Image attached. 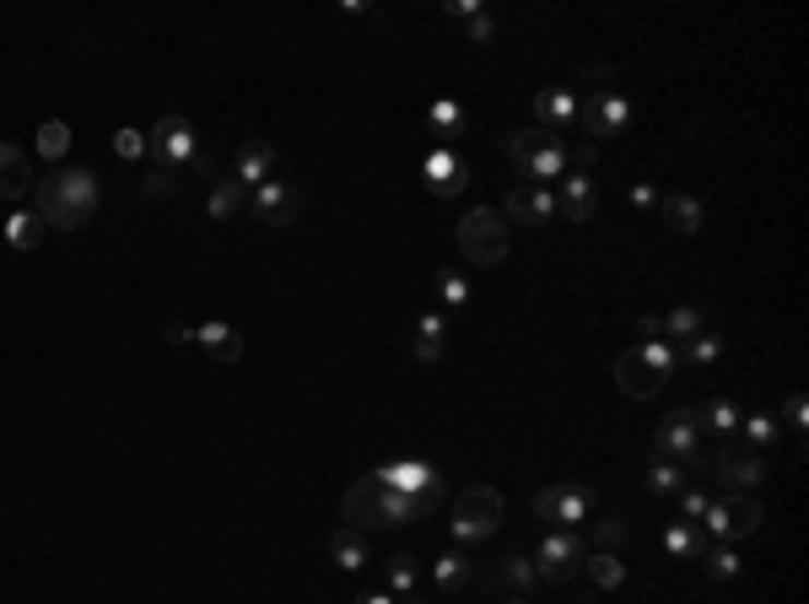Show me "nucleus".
<instances>
[{
	"label": "nucleus",
	"mask_w": 809,
	"mask_h": 604,
	"mask_svg": "<svg viewBox=\"0 0 809 604\" xmlns=\"http://www.w3.org/2000/svg\"><path fill=\"white\" fill-rule=\"evenodd\" d=\"M330 556H335V567H341V572H361V567L372 561V556H367V540H361L357 529H346V523L330 534Z\"/></svg>",
	"instance_id": "28"
},
{
	"label": "nucleus",
	"mask_w": 809,
	"mask_h": 604,
	"mask_svg": "<svg viewBox=\"0 0 809 604\" xmlns=\"http://www.w3.org/2000/svg\"><path fill=\"white\" fill-rule=\"evenodd\" d=\"M33 189H38V222L55 227V233L87 227L97 216V200H103V189H97V178L87 168H60L44 183H33Z\"/></svg>",
	"instance_id": "2"
},
{
	"label": "nucleus",
	"mask_w": 809,
	"mask_h": 604,
	"mask_svg": "<svg viewBox=\"0 0 809 604\" xmlns=\"http://www.w3.org/2000/svg\"><path fill=\"white\" fill-rule=\"evenodd\" d=\"M416 583H421V567L411 550H394L389 556V594L394 600H416Z\"/></svg>",
	"instance_id": "35"
},
{
	"label": "nucleus",
	"mask_w": 809,
	"mask_h": 604,
	"mask_svg": "<svg viewBox=\"0 0 809 604\" xmlns=\"http://www.w3.org/2000/svg\"><path fill=\"white\" fill-rule=\"evenodd\" d=\"M114 152H119L124 163H141V157H146V135H141V130H119V135H114Z\"/></svg>",
	"instance_id": "44"
},
{
	"label": "nucleus",
	"mask_w": 809,
	"mask_h": 604,
	"mask_svg": "<svg viewBox=\"0 0 809 604\" xmlns=\"http://www.w3.org/2000/svg\"><path fill=\"white\" fill-rule=\"evenodd\" d=\"M502 152L519 163V173H524L535 189H550V183H561V178L572 173L567 141H561V135H545V130H513V135L502 141Z\"/></svg>",
	"instance_id": "3"
},
{
	"label": "nucleus",
	"mask_w": 809,
	"mask_h": 604,
	"mask_svg": "<svg viewBox=\"0 0 809 604\" xmlns=\"http://www.w3.org/2000/svg\"><path fill=\"white\" fill-rule=\"evenodd\" d=\"M508 518V502L497 486H464L453 497V518H449V534L459 545H475V540H491Z\"/></svg>",
	"instance_id": "5"
},
{
	"label": "nucleus",
	"mask_w": 809,
	"mask_h": 604,
	"mask_svg": "<svg viewBox=\"0 0 809 604\" xmlns=\"http://www.w3.org/2000/svg\"><path fill=\"white\" fill-rule=\"evenodd\" d=\"M508 604H530V600H519V594H513V600H508Z\"/></svg>",
	"instance_id": "53"
},
{
	"label": "nucleus",
	"mask_w": 809,
	"mask_h": 604,
	"mask_svg": "<svg viewBox=\"0 0 809 604\" xmlns=\"http://www.w3.org/2000/svg\"><path fill=\"white\" fill-rule=\"evenodd\" d=\"M739 416H745V411H739V405H734V400H707V405H702V411H697V427L702 431H718V437H728V442H734V437H739Z\"/></svg>",
	"instance_id": "29"
},
{
	"label": "nucleus",
	"mask_w": 809,
	"mask_h": 604,
	"mask_svg": "<svg viewBox=\"0 0 809 604\" xmlns=\"http://www.w3.org/2000/svg\"><path fill=\"white\" fill-rule=\"evenodd\" d=\"M567 125H578V92L572 86H545L535 97V130L561 135Z\"/></svg>",
	"instance_id": "18"
},
{
	"label": "nucleus",
	"mask_w": 809,
	"mask_h": 604,
	"mask_svg": "<svg viewBox=\"0 0 809 604\" xmlns=\"http://www.w3.org/2000/svg\"><path fill=\"white\" fill-rule=\"evenodd\" d=\"M432 286H438V308H443V313H459V308L469 303V275L453 270V264H443V270L432 275Z\"/></svg>",
	"instance_id": "34"
},
{
	"label": "nucleus",
	"mask_w": 809,
	"mask_h": 604,
	"mask_svg": "<svg viewBox=\"0 0 809 604\" xmlns=\"http://www.w3.org/2000/svg\"><path fill=\"white\" fill-rule=\"evenodd\" d=\"M653 453L658 459H675L686 470H702V427H697V411H669L658 431H653Z\"/></svg>",
	"instance_id": "8"
},
{
	"label": "nucleus",
	"mask_w": 809,
	"mask_h": 604,
	"mask_svg": "<svg viewBox=\"0 0 809 604\" xmlns=\"http://www.w3.org/2000/svg\"><path fill=\"white\" fill-rule=\"evenodd\" d=\"M27 189H33V163H27V152L11 146V141H0V200H22Z\"/></svg>",
	"instance_id": "21"
},
{
	"label": "nucleus",
	"mask_w": 809,
	"mask_h": 604,
	"mask_svg": "<svg viewBox=\"0 0 809 604\" xmlns=\"http://www.w3.org/2000/svg\"><path fill=\"white\" fill-rule=\"evenodd\" d=\"M249 211L265 222V227H292L302 216V189L286 183V178H270L260 189H249Z\"/></svg>",
	"instance_id": "13"
},
{
	"label": "nucleus",
	"mask_w": 809,
	"mask_h": 604,
	"mask_svg": "<svg viewBox=\"0 0 809 604\" xmlns=\"http://www.w3.org/2000/svg\"><path fill=\"white\" fill-rule=\"evenodd\" d=\"M341 513H346V529L367 534V529H405V523L427 518L432 508H427V502H416V497H405V492H394V486L383 481V470H367L357 486L346 492Z\"/></svg>",
	"instance_id": "1"
},
{
	"label": "nucleus",
	"mask_w": 809,
	"mask_h": 604,
	"mask_svg": "<svg viewBox=\"0 0 809 604\" xmlns=\"http://www.w3.org/2000/svg\"><path fill=\"white\" fill-rule=\"evenodd\" d=\"M578 125H583V135H588V146L594 141H605V135H621L631 125V97L627 92H588L583 103H578Z\"/></svg>",
	"instance_id": "11"
},
{
	"label": "nucleus",
	"mask_w": 809,
	"mask_h": 604,
	"mask_svg": "<svg viewBox=\"0 0 809 604\" xmlns=\"http://www.w3.org/2000/svg\"><path fill=\"white\" fill-rule=\"evenodd\" d=\"M146 157L163 173H179L200 157V141H194V125L183 114H163L152 130H146Z\"/></svg>",
	"instance_id": "7"
},
{
	"label": "nucleus",
	"mask_w": 809,
	"mask_h": 604,
	"mask_svg": "<svg viewBox=\"0 0 809 604\" xmlns=\"http://www.w3.org/2000/svg\"><path fill=\"white\" fill-rule=\"evenodd\" d=\"M513 249V227L497 205H475L464 222H459V254L469 259L475 270H497Z\"/></svg>",
	"instance_id": "4"
},
{
	"label": "nucleus",
	"mask_w": 809,
	"mask_h": 604,
	"mask_svg": "<svg viewBox=\"0 0 809 604\" xmlns=\"http://www.w3.org/2000/svg\"><path fill=\"white\" fill-rule=\"evenodd\" d=\"M707 464H713V475H718L734 497H750V492L766 481V459H761V448H745L739 437H734V442H723Z\"/></svg>",
	"instance_id": "10"
},
{
	"label": "nucleus",
	"mask_w": 809,
	"mask_h": 604,
	"mask_svg": "<svg viewBox=\"0 0 809 604\" xmlns=\"http://www.w3.org/2000/svg\"><path fill=\"white\" fill-rule=\"evenodd\" d=\"M205 211H211L216 222H233V216L249 211V189H243L233 173H222V178H211V189H205Z\"/></svg>",
	"instance_id": "20"
},
{
	"label": "nucleus",
	"mask_w": 809,
	"mask_h": 604,
	"mask_svg": "<svg viewBox=\"0 0 809 604\" xmlns=\"http://www.w3.org/2000/svg\"><path fill=\"white\" fill-rule=\"evenodd\" d=\"M658 211H664L669 233H702V222H707V211H702V200H697V194H664V200H658Z\"/></svg>",
	"instance_id": "25"
},
{
	"label": "nucleus",
	"mask_w": 809,
	"mask_h": 604,
	"mask_svg": "<svg viewBox=\"0 0 809 604\" xmlns=\"http://www.w3.org/2000/svg\"><path fill=\"white\" fill-rule=\"evenodd\" d=\"M432 589H438L443 600H459V594L469 589V561H464V550H443V556L432 561Z\"/></svg>",
	"instance_id": "24"
},
{
	"label": "nucleus",
	"mask_w": 809,
	"mask_h": 604,
	"mask_svg": "<svg viewBox=\"0 0 809 604\" xmlns=\"http://www.w3.org/2000/svg\"><path fill=\"white\" fill-rule=\"evenodd\" d=\"M38 238H44V222H38V211H16V216H5V244H11L16 254H27Z\"/></svg>",
	"instance_id": "36"
},
{
	"label": "nucleus",
	"mask_w": 809,
	"mask_h": 604,
	"mask_svg": "<svg viewBox=\"0 0 809 604\" xmlns=\"http://www.w3.org/2000/svg\"><path fill=\"white\" fill-rule=\"evenodd\" d=\"M610 378H616V389H621L627 400H653V394H664V389H669V378H658L637 345L621 351V356L610 362Z\"/></svg>",
	"instance_id": "15"
},
{
	"label": "nucleus",
	"mask_w": 809,
	"mask_h": 604,
	"mask_svg": "<svg viewBox=\"0 0 809 604\" xmlns=\"http://www.w3.org/2000/svg\"><path fill=\"white\" fill-rule=\"evenodd\" d=\"M637 335L642 341H664V313H642L637 319Z\"/></svg>",
	"instance_id": "46"
},
{
	"label": "nucleus",
	"mask_w": 809,
	"mask_h": 604,
	"mask_svg": "<svg viewBox=\"0 0 809 604\" xmlns=\"http://www.w3.org/2000/svg\"><path fill=\"white\" fill-rule=\"evenodd\" d=\"M702 567H707V578H718V583L739 578V556H734V545H723V540H713V545H707Z\"/></svg>",
	"instance_id": "40"
},
{
	"label": "nucleus",
	"mask_w": 809,
	"mask_h": 604,
	"mask_svg": "<svg viewBox=\"0 0 809 604\" xmlns=\"http://www.w3.org/2000/svg\"><path fill=\"white\" fill-rule=\"evenodd\" d=\"M637 351L647 356V367H653L658 378H669V383H675V372H680V345H675V341H642Z\"/></svg>",
	"instance_id": "39"
},
{
	"label": "nucleus",
	"mask_w": 809,
	"mask_h": 604,
	"mask_svg": "<svg viewBox=\"0 0 809 604\" xmlns=\"http://www.w3.org/2000/svg\"><path fill=\"white\" fill-rule=\"evenodd\" d=\"M805 422H809V405H805V394H794V400H788V427L805 431Z\"/></svg>",
	"instance_id": "49"
},
{
	"label": "nucleus",
	"mask_w": 809,
	"mask_h": 604,
	"mask_svg": "<svg viewBox=\"0 0 809 604\" xmlns=\"http://www.w3.org/2000/svg\"><path fill=\"white\" fill-rule=\"evenodd\" d=\"M707 534H702V523H686V518H675L669 529H664V550L675 556V561H702L707 556Z\"/></svg>",
	"instance_id": "23"
},
{
	"label": "nucleus",
	"mask_w": 809,
	"mask_h": 604,
	"mask_svg": "<svg viewBox=\"0 0 809 604\" xmlns=\"http://www.w3.org/2000/svg\"><path fill=\"white\" fill-rule=\"evenodd\" d=\"M233 178H238L243 189L270 183V178H275V146H270V141H243L238 157H233Z\"/></svg>",
	"instance_id": "19"
},
{
	"label": "nucleus",
	"mask_w": 809,
	"mask_h": 604,
	"mask_svg": "<svg viewBox=\"0 0 809 604\" xmlns=\"http://www.w3.org/2000/svg\"><path fill=\"white\" fill-rule=\"evenodd\" d=\"M583 556H588V545H583L572 529H556V534H545V545L535 550L539 583H572V578L583 572Z\"/></svg>",
	"instance_id": "12"
},
{
	"label": "nucleus",
	"mask_w": 809,
	"mask_h": 604,
	"mask_svg": "<svg viewBox=\"0 0 809 604\" xmlns=\"http://www.w3.org/2000/svg\"><path fill=\"white\" fill-rule=\"evenodd\" d=\"M66 152H71V130H66L60 119H49V125L38 130V157H44V163H60Z\"/></svg>",
	"instance_id": "41"
},
{
	"label": "nucleus",
	"mask_w": 809,
	"mask_h": 604,
	"mask_svg": "<svg viewBox=\"0 0 809 604\" xmlns=\"http://www.w3.org/2000/svg\"><path fill=\"white\" fill-rule=\"evenodd\" d=\"M594 211H599V183H594L588 173H567L561 189H556V216H567V222H588Z\"/></svg>",
	"instance_id": "17"
},
{
	"label": "nucleus",
	"mask_w": 809,
	"mask_h": 604,
	"mask_svg": "<svg viewBox=\"0 0 809 604\" xmlns=\"http://www.w3.org/2000/svg\"><path fill=\"white\" fill-rule=\"evenodd\" d=\"M146 194H152V200H168V194H174V173H152V178H146Z\"/></svg>",
	"instance_id": "47"
},
{
	"label": "nucleus",
	"mask_w": 809,
	"mask_h": 604,
	"mask_svg": "<svg viewBox=\"0 0 809 604\" xmlns=\"http://www.w3.org/2000/svg\"><path fill=\"white\" fill-rule=\"evenodd\" d=\"M502 216H508V227H513V222H519V227H545V222L556 216V189L513 183L508 200H502Z\"/></svg>",
	"instance_id": "16"
},
{
	"label": "nucleus",
	"mask_w": 809,
	"mask_h": 604,
	"mask_svg": "<svg viewBox=\"0 0 809 604\" xmlns=\"http://www.w3.org/2000/svg\"><path fill=\"white\" fill-rule=\"evenodd\" d=\"M464 33H469V44H491V38H497V22H491V11H475V16L464 22Z\"/></svg>",
	"instance_id": "45"
},
{
	"label": "nucleus",
	"mask_w": 809,
	"mask_h": 604,
	"mask_svg": "<svg viewBox=\"0 0 809 604\" xmlns=\"http://www.w3.org/2000/svg\"><path fill=\"white\" fill-rule=\"evenodd\" d=\"M588 523H594V545H599V550H616V556H621V545L631 540L627 523H621V518H588Z\"/></svg>",
	"instance_id": "42"
},
{
	"label": "nucleus",
	"mask_w": 809,
	"mask_h": 604,
	"mask_svg": "<svg viewBox=\"0 0 809 604\" xmlns=\"http://www.w3.org/2000/svg\"><path fill=\"white\" fill-rule=\"evenodd\" d=\"M594 502H599V497H594L588 481H561V486L535 492V518L550 523V529H578V523L594 518Z\"/></svg>",
	"instance_id": "6"
},
{
	"label": "nucleus",
	"mask_w": 809,
	"mask_h": 604,
	"mask_svg": "<svg viewBox=\"0 0 809 604\" xmlns=\"http://www.w3.org/2000/svg\"><path fill=\"white\" fill-rule=\"evenodd\" d=\"M357 604H394V594H367V600H357Z\"/></svg>",
	"instance_id": "52"
},
{
	"label": "nucleus",
	"mask_w": 809,
	"mask_h": 604,
	"mask_svg": "<svg viewBox=\"0 0 809 604\" xmlns=\"http://www.w3.org/2000/svg\"><path fill=\"white\" fill-rule=\"evenodd\" d=\"M583 572H588V583L605 589V594L627 583V561H621L616 550H594V556H583Z\"/></svg>",
	"instance_id": "30"
},
{
	"label": "nucleus",
	"mask_w": 809,
	"mask_h": 604,
	"mask_svg": "<svg viewBox=\"0 0 809 604\" xmlns=\"http://www.w3.org/2000/svg\"><path fill=\"white\" fill-rule=\"evenodd\" d=\"M491 583H508V589H519V600H530V594L539 589V572H535L530 556H508V561L491 572Z\"/></svg>",
	"instance_id": "33"
},
{
	"label": "nucleus",
	"mask_w": 809,
	"mask_h": 604,
	"mask_svg": "<svg viewBox=\"0 0 809 604\" xmlns=\"http://www.w3.org/2000/svg\"><path fill=\"white\" fill-rule=\"evenodd\" d=\"M449 11H453V16H464V22H469V16H475V11H486V5H480V0H449Z\"/></svg>",
	"instance_id": "50"
},
{
	"label": "nucleus",
	"mask_w": 809,
	"mask_h": 604,
	"mask_svg": "<svg viewBox=\"0 0 809 604\" xmlns=\"http://www.w3.org/2000/svg\"><path fill=\"white\" fill-rule=\"evenodd\" d=\"M707 502H713V497H707L702 486H686V492H680V518H686V523H702Z\"/></svg>",
	"instance_id": "43"
},
{
	"label": "nucleus",
	"mask_w": 809,
	"mask_h": 604,
	"mask_svg": "<svg viewBox=\"0 0 809 604\" xmlns=\"http://www.w3.org/2000/svg\"><path fill=\"white\" fill-rule=\"evenodd\" d=\"M718 356H723V335H713V330H702V335H691L680 345V367H713Z\"/></svg>",
	"instance_id": "37"
},
{
	"label": "nucleus",
	"mask_w": 809,
	"mask_h": 604,
	"mask_svg": "<svg viewBox=\"0 0 809 604\" xmlns=\"http://www.w3.org/2000/svg\"><path fill=\"white\" fill-rule=\"evenodd\" d=\"M702 330H707V313H702L697 303H680V308H669V313H664V341L686 345L691 335H702Z\"/></svg>",
	"instance_id": "31"
},
{
	"label": "nucleus",
	"mask_w": 809,
	"mask_h": 604,
	"mask_svg": "<svg viewBox=\"0 0 809 604\" xmlns=\"http://www.w3.org/2000/svg\"><path fill=\"white\" fill-rule=\"evenodd\" d=\"M421 178H427V189H432L438 200H459V194L469 189V163H464L453 146H432L427 163H421Z\"/></svg>",
	"instance_id": "14"
},
{
	"label": "nucleus",
	"mask_w": 809,
	"mask_h": 604,
	"mask_svg": "<svg viewBox=\"0 0 809 604\" xmlns=\"http://www.w3.org/2000/svg\"><path fill=\"white\" fill-rule=\"evenodd\" d=\"M194 345H200L205 356H216V362H238V356H243V335H238L233 324H200V330H194Z\"/></svg>",
	"instance_id": "26"
},
{
	"label": "nucleus",
	"mask_w": 809,
	"mask_h": 604,
	"mask_svg": "<svg viewBox=\"0 0 809 604\" xmlns=\"http://www.w3.org/2000/svg\"><path fill=\"white\" fill-rule=\"evenodd\" d=\"M739 442H745V448H772V442H777V416H766V411L739 416Z\"/></svg>",
	"instance_id": "38"
},
{
	"label": "nucleus",
	"mask_w": 809,
	"mask_h": 604,
	"mask_svg": "<svg viewBox=\"0 0 809 604\" xmlns=\"http://www.w3.org/2000/svg\"><path fill=\"white\" fill-rule=\"evenodd\" d=\"M691 486V470L686 464H675V459H647V492H658V497H680Z\"/></svg>",
	"instance_id": "27"
},
{
	"label": "nucleus",
	"mask_w": 809,
	"mask_h": 604,
	"mask_svg": "<svg viewBox=\"0 0 809 604\" xmlns=\"http://www.w3.org/2000/svg\"><path fill=\"white\" fill-rule=\"evenodd\" d=\"M427 125H432L443 141H459V135L469 130V114H464V103H453V97H432V108H427Z\"/></svg>",
	"instance_id": "32"
},
{
	"label": "nucleus",
	"mask_w": 809,
	"mask_h": 604,
	"mask_svg": "<svg viewBox=\"0 0 809 604\" xmlns=\"http://www.w3.org/2000/svg\"><path fill=\"white\" fill-rule=\"evenodd\" d=\"M761 518L766 513H761L756 497H713L707 513H702V534H707V540H723V545H734V540L756 534Z\"/></svg>",
	"instance_id": "9"
},
{
	"label": "nucleus",
	"mask_w": 809,
	"mask_h": 604,
	"mask_svg": "<svg viewBox=\"0 0 809 604\" xmlns=\"http://www.w3.org/2000/svg\"><path fill=\"white\" fill-rule=\"evenodd\" d=\"M658 200H664V194H658L653 183H631V205H642V211H653Z\"/></svg>",
	"instance_id": "48"
},
{
	"label": "nucleus",
	"mask_w": 809,
	"mask_h": 604,
	"mask_svg": "<svg viewBox=\"0 0 809 604\" xmlns=\"http://www.w3.org/2000/svg\"><path fill=\"white\" fill-rule=\"evenodd\" d=\"M443 345H449V313H443V308H432V313H421V319H416L411 356H416V362H438V356H443Z\"/></svg>",
	"instance_id": "22"
},
{
	"label": "nucleus",
	"mask_w": 809,
	"mask_h": 604,
	"mask_svg": "<svg viewBox=\"0 0 809 604\" xmlns=\"http://www.w3.org/2000/svg\"><path fill=\"white\" fill-rule=\"evenodd\" d=\"M168 341H174V345H194V330H183V324H168Z\"/></svg>",
	"instance_id": "51"
}]
</instances>
